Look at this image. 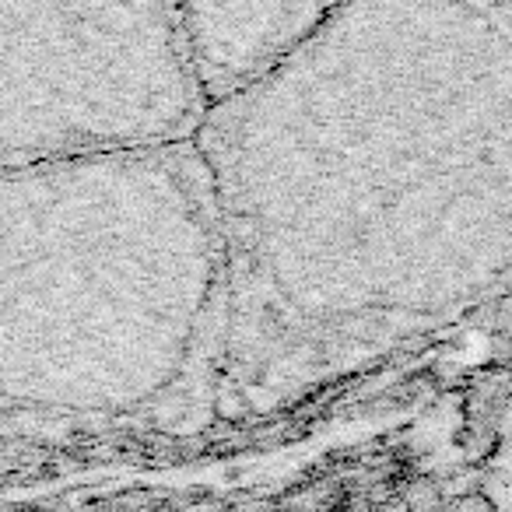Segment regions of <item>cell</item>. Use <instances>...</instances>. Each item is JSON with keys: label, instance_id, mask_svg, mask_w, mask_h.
Here are the masks:
<instances>
[{"label": "cell", "instance_id": "obj_1", "mask_svg": "<svg viewBox=\"0 0 512 512\" xmlns=\"http://www.w3.org/2000/svg\"><path fill=\"white\" fill-rule=\"evenodd\" d=\"M193 141L228 362L316 369L512 299L509 0H348Z\"/></svg>", "mask_w": 512, "mask_h": 512}, {"label": "cell", "instance_id": "obj_2", "mask_svg": "<svg viewBox=\"0 0 512 512\" xmlns=\"http://www.w3.org/2000/svg\"><path fill=\"white\" fill-rule=\"evenodd\" d=\"M228 253L197 141L0 162V400L130 407L225 355Z\"/></svg>", "mask_w": 512, "mask_h": 512}, {"label": "cell", "instance_id": "obj_3", "mask_svg": "<svg viewBox=\"0 0 512 512\" xmlns=\"http://www.w3.org/2000/svg\"><path fill=\"white\" fill-rule=\"evenodd\" d=\"M204 116L176 0H0V162L190 141Z\"/></svg>", "mask_w": 512, "mask_h": 512}, {"label": "cell", "instance_id": "obj_4", "mask_svg": "<svg viewBox=\"0 0 512 512\" xmlns=\"http://www.w3.org/2000/svg\"><path fill=\"white\" fill-rule=\"evenodd\" d=\"M207 109L306 46L348 0H176Z\"/></svg>", "mask_w": 512, "mask_h": 512}]
</instances>
